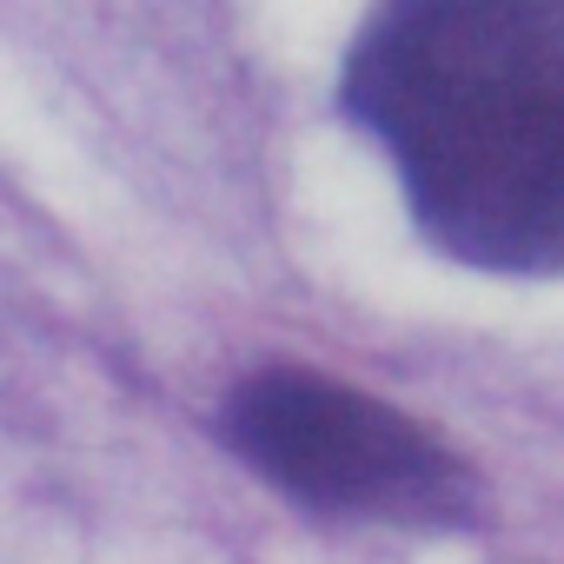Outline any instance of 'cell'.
I'll return each mask as SVG.
<instances>
[{"label": "cell", "mask_w": 564, "mask_h": 564, "mask_svg": "<svg viewBox=\"0 0 564 564\" xmlns=\"http://www.w3.org/2000/svg\"><path fill=\"white\" fill-rule=\"evenodd\" d=\"M346 113L438 252L564 279V0H379Z\"/></svg>", "instance_id": "6da1fadb"}, {"label": "cell", "mask_w": 564, "mask_h": 564, "mask_svg": "<svg viewBox=\"0 0 564 564\" xmlns=\"http://www.w3.org/2000/svg\"><path fill=\"white\" fill-rule=\"evenodd\" d=\"M219 438L306 511L379 524H465L471 465L419 419L306 366H259L219 405Z\"/></svg>", "instance_id": "7a4b0ae2"}]
</instances>
